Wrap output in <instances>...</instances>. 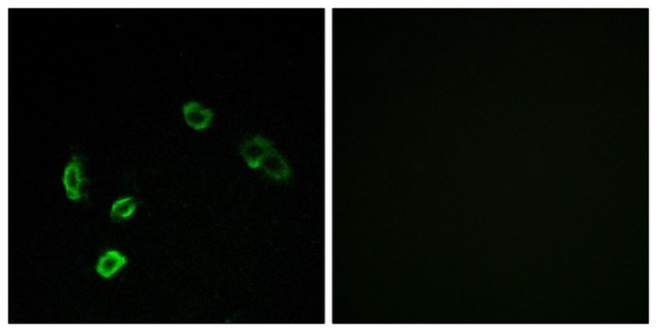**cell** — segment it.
<instances>
[{
	"instance_id": "obj_1",
	"label": "cell",
	"mask_w": 657,
	"mask_h": 332,
	"mask_svg": "<svg viewBox=\"0 0 657 332\" xmlns=\"http://www.w3.org/2000/svg\"><path fill=\"white\" fill-rule=\"evenodd\" d=\"M83 175V165L78 156H73L68 163L63 175V184L67 197L71 201H79L83 198V187L86 183Z\"/></svg>"
},
{
	"instance_id": "obj_2",
	"label": "cell",
	"mask_w": 657,
	"mask_h": 332,
	"mask_svg": "<svg viewBox=\"0 0 657 332\" xmlns=\"http://www.w3.org/2000/svg\"><path fill=\"white\" fill-rule=\"evenodd\" d=\"M273 149V144L270 140L262 135H255L240 146V151L247 165L255 170L261 167L264 159Z\"/></svg>"
},
{
	"instance_id": "obj_3",
	"label": "cell",
	"mask_w": 657,
	"mask_h": 332,
	"mask_svg": "<svg viewBox=\"0 0 657 332\" xmlns=\"http://www.w3.org/2000/svg\"><path fill=\"white\" fill-rule=\"evenodd\" d=\"M184 118L193 130H202L211 125L214 113L198 102H188L183 106Z\"/></svg>"
},
{
	"instance_id": "obj_4",
	"label": "cell",
	"mask_w": 657,
	"mask_h": 332,
	"mask_svg": "<svg viewBox=\"0 0 657 332\" xmlns=\"http://www.w3.org/2000/svg\"><path fill=\"white\" fill-rule=\"evenodd\" d=\"M261 167L271 179L285 181L291 175V168L277 150L273 149L262 162Z\"/></svg>"
},
{
	"instance_id": "obj_5",
	"label": "cell",
	"mask_w": 657,
	"mask_h": 332,
	"mask_svg": "<svg viewBox=\"0 0 657 332\" xmlns=\"http://www.w3.org/2000/svg\"><path fill=\"white\" fill-rule=\"evenodd\" d=\"M128 259L116 250H109L103 254L98 261L96 270L103 278L109 279L116 274L123 266L127 265Z\"/></svg>"
},
{
	"instance_id": "obj_6",
	"label": "cell",
	"mask_w": 657,
	"mask_h": 332,
	"mask_svg": "<svg viewBox=\"0 0 657 332\" xmlns=\"http://www.w3.org/2000/svg\"><path fill=\"white\" fill-rule=\"evenodd\" d=\"M136 209H137V202L134 198H121L112 204L110 217L113 222L125 221L134 214Z\"/></svg>"
}]
</instances>
